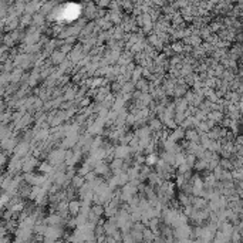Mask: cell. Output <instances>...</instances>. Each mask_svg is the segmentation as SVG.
<instances>
[{
    "label": "cell",
    "instance_id": "2",
    "mask_svg": "<svg viewBox=\"0 0 243 243\" xmlns=\"http://www.w3.org/2000/svg\"><path fill=\"white\" fill-rule=\"evenodd\" d=\"M156 155L155 154H151V155H148L146 156V164H148V165H154V164H156Z\"/></svg>",
    "mask_w": 243,
    "mask_h": 243
},
{
    "label": "cell",
    "instance_id": "1",
    "mask_svg": "<svg viewBox=\"0 0 243 243\" xmlns=\"http://www.w3.org/2000/svg\"><path fill=\"white\" fill-rule=\"evenodd\" d=\"M78 13H80V7L77 4H67L61 10V17H65L68 20H73V19H75L78 16Z\"/></svg>",
    "mask_w": 243,
    "mask_h": 243
}]
</instances>
